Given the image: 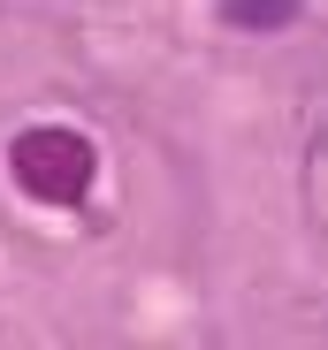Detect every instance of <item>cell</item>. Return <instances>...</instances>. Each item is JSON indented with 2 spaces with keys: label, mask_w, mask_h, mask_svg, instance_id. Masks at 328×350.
<instances>
[{
  "label": "cell",
  "mask_w": 328,
  "mask_h": 350,
  "mask_svg": "<svg viewBox=\"0 0 328 350\" xmlns=\"http://www.w3.org/2000/svg\"><path fill=\"white\" fill-rule=\"evenodd\" d=\"M92 167H99L92 137H77V130H23L8 145V175L31 198H46V206H77L92 191Z\"/></svg>",
  "instance_id": "1"
},
{
  "label": "cell",
  "mask_w": 328,
  "mask_h": 350,
  "mask_svg": "<svg viewBox=\"0 0 328 350\" xmlns=\"http://www.w3.org/2000/svg\"><path fill=\"white\" fill-rule=\"evenodd\" d=\"M305 206H313V228L328 237V107L313 114V145H305Z\"/></svg>",
  "instance_id": "2"
},
{
  "label": "cell",
  "mask_w": 328,
  "mask_h": 350,
  "mask_svg": "<svg viewBox=\"0 0 328 350\" xmlns=\"http://www.w3.org/2000/svg\"><path fill=\"white\" fill-rule=\"evenodd\" d=\"M222 16H229L237 31H283V23L298 16V0H222Z\"/></svg>",
  "instance_id": "3"
}]
</instances>
